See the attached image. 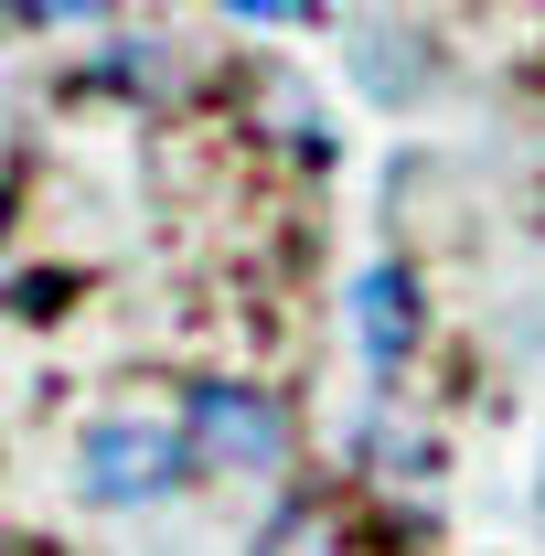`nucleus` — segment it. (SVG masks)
<instances>
[{
	"mask_svg": "<svg viewBox=\"0 0 545 556\" xmlns=\"http://www.w3.org/2000/svg\"><path fill=\"white\" fill-rule=\"evenodd\" d=\"M182 450L204 460V471H278L289 460V417H278V396H257V386H193V407H182Z\"/></svg>",
	"mask_w": 545,
	"mask_h": 556,
	"instance_id": "nucleus-1",
	"label": "nucleus"
},
{
	"mask_svg": "<svg viewBox=\"0 0 545 556\" xmlns=\"http://www.w3.org/2000/svg\"><path fill=\"white\" fill-rule=\"evenodd\" d=\"M182 471H193L182 428H150V417H107V428L75 439V482L97 492V503H161Z\"/></svg>",
	"mask_w": 545,
	"mask_h": 556,
	"instance_id": "nucleus-2",
	"label": "nucleus"
},
{
	"mask_svg": "<svg viewBox=\"0 0 545 556\" xmlns=\"http://www.w3.org/2000/svg\"><path fill=\"white\" fill-rule=\"evenodd\" d=\"M353 321H364V364L396 375L407 343H417V289H407V268H364V278H353Z\"/></svg>",
	"mask_w": 545,
	"mask_h": 556,
	"instance_id": "nucleus-3",
	"label": "nucleus"
},
{
	"mask_svg": "<svg viewBox=\"0 0 545 556\" xmlns=\"http://www.w3.org/2000/svg\"><path fill=\"white\" fill-rule=\"evenodd\" d=\"M246 556H353V546H342V525L321 514V503H278Z\"/></svg>",
	"mask_w": 545,
	"mask_h": 556,
	"instance_id": "nucleus-4",
	"label": "nucleus"
},
{
	"mask_svg": "<svg viewBox=\"0 0 545 556\" xmlns=\"http://www.w3.org/2000/svg\"><path fill=\"white\" fill-rule=\"evenodd\" d=\"M11 11H22V22H97L107 0H11Z\"/></svg>",
	"mask_w": 545,
	"mask_h": 556,
	"instance_id": "nucleus-5",
	"label": "nucleus"
},
{
	"mask_svg": "<svg viewBox=\"0 0 545 556\" xmlns=\"http://www.w3.org/2000/svg\"><path fill=\"white\" fill-rule=\"evenodd\" d=\"M225 11H246V22H300V0H225Z\"/></svg>",
	"mask_w": 545,
	"mask_h": 556,
	"instance_id": "nucleus-6",
	"label": "nucleus"
}]
</instances>
